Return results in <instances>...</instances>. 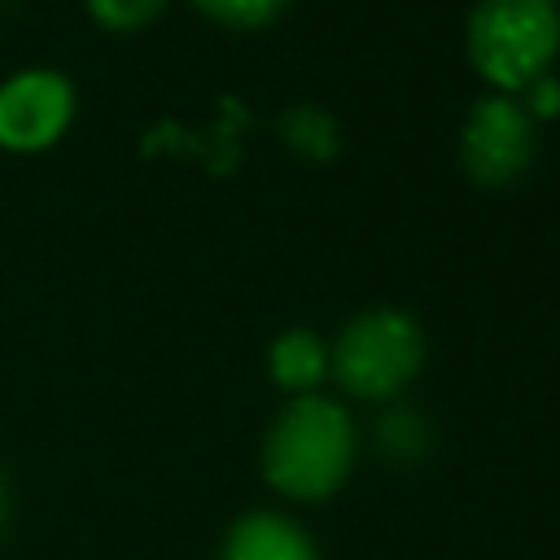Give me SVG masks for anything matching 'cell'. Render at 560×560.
Here are the masks:
<instances>
[{"mask_svg":"<svg viewBox=\"0 0 560 560\" xmlns=\"http://www.w3.org/2000/svg\"><path fill=\"white\" fill-rule=\"evenodd\" d=\"M354 420L341 402L302 394L262 438V472L289 499H328L354 468Z\"/></svg>","mask_w":560,"mask_h":560,"instance_id":"1","label":"cell"},{"mask_svg":"<svg viewBox=\"0 0 560 560\" xmlns=\"http://www.w3.org/2000/svg\"><path fill=\"white\" fill-rule=\"evenodd\" d=\"M560 52V4L556 0H481L468 13V61L472 70L508 92H525L551 70Z\"/></svg>","mask_w":560,"mask_h":560,"instance_id":"2","label":"cell"},{"mask_svg":"<svg viewBox=\"0 0 560 560\" xmlns=\"http://www.w3.org/2000/svg\"><path fill=\"white\" fill-rule=\"evenodd\" d=\"M328 363L346 394L363 402H385L416 381L424 363V332L407 311L376 306L341 328Z\"/></svg>","mask_w":560,"mask_h":560,"instance_id":"3","label":"cell"},{"mask_svg":"<svg viewBox=\"0 0 560 560\" xmlns=\"http://www.w3.org/2000/svg\"><path fill=\"white\" fill-rule=\"evenodd\" d=\"M538 153L534 118L512 96H481L459 131V162L464 175L481 188H508L516 184Z\"/></svg>","mask_w":560,"mask_h":560,"instance_id":"4","label":"cell"},{"mask_svg":"<svg viewBox=\"0 0 560 560\" xmlns=\"http://www.w3.org/2000/svg\"><path fill=\"white\" fill-rule=\"evenodd\" d=\"M74 118V88L57 70H22L0 83V149L39 153L66 136Z\"/></svg>","mask_w":560,"mask_h":560,"instance_id":"5","label":"cell"},{"mask_svg":"<svg viewBox=\"0 0 560 560\" xmlns=\"http://www.w3.org/2000/svg\"><path fill=\"white\" fill-rule=\"evenodd\" d=\"M219 560H319L311 534L280 512H245L223 534Z\"/></svg>","mask_w":560,"mask_h":560,"instance_id":"6","label":"cell"},{"mask_svg":"<svg viewBox=\"0 0 560 560\" xmlns=\"http://www.w3.org/2000/svg\"><path fill=\"white\" fill-rule=\"evenodd\" d=\"M267 368H271V381L280 389L302 394V389H311V385H319L328 376V346L311 328H289V332H280L271 341Z\"/></svg>","mask_w":560,"mask_h":560,"instance_id":"7","label":"cell"},{"mask_svg":"<svg viewBox=\"0 0 560 560\" xmlns=\"http://www.w3.org/2000/svg\"><path fill=\"white\" fill-rule=\"evenodd\" d=\"M280 136H284V144H289L298 158H306V162H328V158L337 153V122H332L324 109H315V105L289 109V114L280 118Z\"/></svg>","mask_w":560,"mask_h":560,"instance_id":"8","label":"cell"},{"mask_svg":"<svg viewBox=\"0 0 560 560\" xmlns=\"http://www.w3.org/2000/svg\"><path fill=\"white\" fill-rule=\"evenodd\" d=\"M210 22L219 26H232V31H258V26H271L289 0H192Z\"/></svg>","mask_w":560,"mask_h":560,"instance_id":"9","label":"cell"},{"mask_svg":"<svg viewBox=\"0 0 560 560\" xmlns=\"http://www.w3.org/2000/svg\"><path fill=\"white\" fill-rule=\"evenodd\" d=\"M162 9H166V0H88V13H92L105 31H140V26H149Z\"/></svg>","mask_w":560,"mask_h":560,"instance_id":"10","label":"cell"},{"mask_svg":"<svg viewBox=\"0 0 560 560\" xmlns=\"http://www.w3.org/2000/svg\"><path fill=\"white\" fill-rule=\"evenodd\" d=\"M525 92H529V105H525V109H529V118H542V122H547V118H556V114H560V83H556L551 74L534 79Z\"/></svg>","mask_w":560,"mask_h":560,"instance_id":"11","label":"cell"},{"mask_svg":"<svg viewBox=\"0 0 560 560\" xmlns=\"http://www.w3.org/2000/svg\"><path fill=\"white\" fill-rule=\"evenodd\" d=\"M4 512H9V486H4V477H0V529H4Z\"/></svg>","mask_w":560,"mask_h":560,"instance_id":"12","label":"cell"}]
</instances>
